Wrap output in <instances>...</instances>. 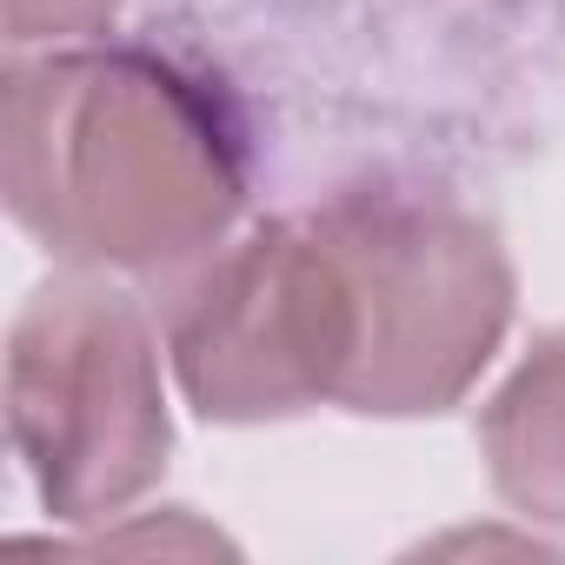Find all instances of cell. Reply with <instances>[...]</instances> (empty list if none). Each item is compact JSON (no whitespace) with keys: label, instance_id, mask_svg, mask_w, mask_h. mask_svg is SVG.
Segmentation results:
<instances>
[{"label":"cell","instance_id":"4","mask_svg":"<svg viewBox=\"0 0 565 565\" xmlns=\"http://www.w3.org/2000/svg\"><path fill=\"white\" fill-rule=\"evenodd\" d=\"M486 452L512 505L565 525V333L539 340L512 386L492 399Z\"/></svg>","mask_w":565,"mask_h":565},{"label":"cell","instance_id":"2","mask_svg":"<svg viewBox=\"0 0 565 565\" xmlns=\"http://www.w3.org/2000/svg\"><path fill=\"white\" fill-rule=\"evenodd\" d=\"M327 399L353 413H439L466 393L512 313L499 239L413 200H333L307 220Z\"/></svg>","mask_w":565,"mask_h":565},{"label":"cell","instance_id":"1","mask_svg":"<svg viewBox=\"0 0 565 565\" xmlns=\"http://www.w3.org/2000/svg\"><path fill=\"white\" fill-rule=\"evenodd\" d=\"M239 193V134L173 61L74 47L8 74V206L54 253L160 273L206 253Z\"/></svg>","mask_w":565,"mask_h":565},{"label":"cell","instance_id":"5","mask_svg":"<svg viewBox=\"0 0 565 565\" xmlns=\"http://www.w3.org/2000/svg\"><path fill=\"white\" fill-rule=\"evenodd\" d=\"M120 0H8V34L28 41H87L114 21Z\"/></svg>","mask_w":565,"mask_h":565},{"label":"cell","instance_id":"3","mask_svg":"<svg viewBox=\"0 0 565 565\" xmlns=\"http://www.w3.org/2000/svg\"><path fill=\"white\" fill-rule=\"evenodd\" d=\"M14 446L61 519L120 512L167 466V406L140 307L100 279H54L14 320Z\"/></svg>","mask_w":565,"mask_h":565}]
</instances>
